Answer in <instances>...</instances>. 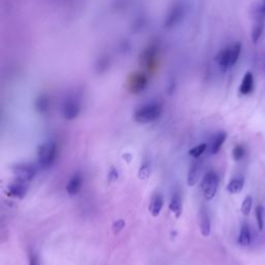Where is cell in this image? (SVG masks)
<instances>
[{
	"label": "cell",
	"mask_w": 265,
	"mask_h": 265,
	"mask_svg": "<svg viewBox=\"0 0 265 265\" xmlns=\"http://www.w3.org/2000/svg\"><path fill=\"white\" fill-rule=\"evenodd\" d=\"M242 54V44L235 43L222 49L215 56V61L222 70H227L233 67Z\"/></svg>",
	"instance_id": "cell-1"
},
{
	"label": "cell",
	"mask_w": 265,
	"mask_h": 265,
	"mask_svg": "<svg viewBox=\"0 0 265 265\" xmlns=\"http://www.w3.org/2000/svg\"><path fill=\"white\" fill-rule=\"evenodd\" d=\"M163 113V106L159 103H148L138 108L134 113V120L140 125L155 123Z\"/></svg>",
	"instance_id": "cell-2"
},
{
	"label": "cell",
	"mask_w": 265,
	"mask_h": 265,
	"mask_svg": "<svg viewBox=\"0 0 265 265\" xmlns=\"http://www.w3.org/2000/svg\"><path fill=\"white\" fill-rule=\"evenodd\" d=\"M57 158V145L55 142L48 141L39 146L37 148V161L41 167H51Z\"/></svg>",
	"instance_id": "cell-3"
},
{
	"label": "cell",
	"mask_w": 265,
	"mask_h": 265,
	"mask_svg": "<svg viewBox=\"0 0 265 265\" xmlns=\"http://www.w3.org/2000/svg\"><path fill=\"white\" fill-rule=\"evenodd\" d=\"M218 187H219L218 174L213 171L207 172L201 181V190H202L205 200H207V201L212 200L216 195Z\"/></svg>",
	"instance_id": "cell-4"
},
{
	"label": "cell",
	"mask_w": 265,
	"mask_h": 265,
	"mask_svg": "<svg viewBox=\"0 0 265 265\" xmlns=\"http://www.w3.org/2000/svg\"><path fill=\"white\" fill-rule=\"evenodd\" d=\"M81 112V103L76 96H69L65 99L61 107V114L65 120L76 119Z\"/></svg>",
	"instance_id": "cell-5"
},
{
	"label": "cell",
	"mask_w": 265,
	"mask_h": 265,
	"mask_svg": "<svg viewBox=\"0 0 265 265\" xmlns=\"http://www.w3.org/2000/svg\"><path fill=\"white\" fill-rule=\"evenodd\" d=\"M13 173L22 182H29L36 175V169L31 164H17L13 167Z\"/></svg>",
	"instance_id": "cell-6"
},
{
	"label": "cell",
	"mask_w": 265,
	"mask_h": 265,
	"mask_svg": "<svg viewBox=\"0 0 265 265\" xmlns=\"http://www.w3.org/2000/svg\"><path fill=\"white\" fill-rule=\"evenodd\" d=\"M147 84H148L147 76L145 74L141 73V71H138V73H134L133 75H131L128 82V87L132 93L136 94L142 92L144 89H145Z\"/></svg>",
	"instance_id": "cell-7"
},
{
	"label": "cell",
	"mask_w": 265,
	"mask_h": 265,
	"mask_svg": "<svg viewBox=\"0 0 265 265\" xmlns=\"http://www.w3.org/2000/svg\"><path fill=\"white\" fill-rule=\"evenodd\" d=\"M28 193V186L25 184V182H14L6 187V194L7 196L15 199H23L27 195Z\"/></svg>",
	"instance_id": "cell-8"
},
{
	"label": "cell",
	"mask_w": 265,
	"mask_h": 265,
	"mask_svg": "<svg viewBox=\"0 0 265 265\" xmlns=\"http://www.w3.org/2000/svg\"><path fill=\"white\" fill-rule=\"evenodd\" d=\"M202 168V162L199 159H195V161L190 166V169L187 172L186 182L188 186H194L200 177V172Z\"/></svg>",
	"instance_id": "cell-9"
},
{
	"label": "cell",
	"mask_w": 265,
	"mask_h": 265,
	"mask_svg": "<svg viewBox=\"0 0 265 265\" xmlns=\"http://www.w3.org/2000/svg\"><path fill=\"white\" fill-rule=\"evenodd\" d=\"M200 232L203 237H208L211 232V222H210V216L205 206H201L200 208Z\"/></svg>",
	"instance_id": "cell-10"
},
{
	"label": "cell",
	"mask_w": 265,
	"mask_h": 265,
	"mask_svg": "<svg viewBox=\"0 0 265 265\" xmlns=\"http://www.w3.org/2000/svg\"><path fill=\"white\" fill-rule=\"evenodd\" d=\"M83 184V178L80 173H76L71 176L66 184V193L69 196H75L81 191Z\"/></svg>",
	"instance_id": "cell-11"
},
{
	"label": "cell",
	"mask_w": 265,
	"mask_h": 265,
	"mask_svg": "<svg viewBox=\"0 0 265 265\" xmlns=\"http://www.w3.org/2000/svg\"><path fill=\"white\" fill-rule=\"evenodd\" d=\"M184 8L181 5L175 6L167 16V19L165 20V26L166 27H172L176 23H178L181 20V17L183 16Z\"/></svg>",
	"instance_id": "cell-12"
},
{
	"label": "cell",
	"mask_w": 265,
	"mask_h": 265,
	"mask_svg": "<svg viewBox=\"0 0 265 265\" xmlns=\"http://www.w3.org/2000/svg\"><path fill=\"white\" fill-rule=\"evenodd\" d=\"M163 207H164V198L160 193H156V194H154V196L152 197L149 202V206H148L149 213L154 216V218H157V216L160 215Z\"/></svg>",
	"instance_id": "cell-13"
},
{
	"label": "cell",
	"mask_w": 265,
	"mask_h": 265,
	"mask_svg": "<svg viewBox=\"0 0 265 265\" xmlns=\"http://www.w3.org/2000/svg\"><path fill=\"white\" fill-rule=\"evenodd\" d=\"M169 210L174 214L176 219H179L182 213V199L179 192H174V194L169 203Z\"/></svg>",
	"instance_id": "cell-14"
},
{
	"label": "cell",
	"mask_w": 265,
	"mask_h": 265,
	"mask_svg": "<svg viewBox=\"0 0 265 265\" xmlns=\"http://www.w3.org/2000/svg\"><path fill=\"white\" fill-rule=\"evenodd\" d=\"M254 90V76L251 71L245 74L242 83L239 86V92L243 95H248Z\"/></svg>",
	"instance_id": "cell-15"
},
{
	"label": "cell",
	"mask_w": 265,
	"mask_h": 265,
	"mask_svg": "<svg viewBox=\"0 0 265 265\" xmlns=\"http://www.w3.org/2000/svg\"><path fill=\"white\" fill-rule=\"evenodd\" d=\"M226 139H227V134L225 132H221L219 134H216L210 142V148H209L210 154L213 156L218 154L221 150Z\"/></svg>",
	"instance_id": "cell-16"
},
{
	"label": "cell",
	"mask_w": 265,
	"mask_h": 265,
	"mask_svg": "<svg viewBox=\"0 0 265 265\" xmlns=\"http://www.w3.org/2000/svg\"><path fill=\"white\" fill-rule=\"evenodd\" d=\"M264 21H265V18H263V17H255V24L252 28V34H251L252 42L254 44H257L259 42V40L263 33Z\"/></svg>",
	"instance_id": "cell-17"
},
{
	"label": "cell",
	"mask_w": 265,
	"mask_h": 265,
	"mask_svg": "<svg viewBox=\"0 0 265 265\" xmlns=\"http://www.w3.org/2000/svg\"><path fill=\"white\" fill-rule=\"evenodd\" d=\"M251 240H252V236H251L250 227L247 224H243L238 236V244L242 247H248L251 244Z\"/></svg>",
	"instance_id": "cell-18"
},
{
	"label": "cell",
	"mask_w": 265,
	"mask_h": 265,
	"mask_svg": "<svg viewBox=\"0 0 265 265\" xmlns=\"http://www.w3.org/2000/svg\"><path fill=\"white\" fill-rule=\"evenodd\" d=\"M245 180L243 178H234L227 184V191L230 194H238L243 191Z\"/></svg>",
	"instance_id": "cell-19"
},
{
	"label": "cell",
	"mask_w": 265,
	"mask_h": 265,
	"mask_svg": "<svg viewBox=\"0 0 265 265\" xmlns=\"http://www.w3.org/2000/svg\"><path fill=\"white\" fill-rule=\"evenodd\" d=\"M35 107L40 113H46L48 110H49L50 107L49 99H48L46 95H41L35 102Z\"/></svg>",
	"instance_id": "cell-20"
},
{
	"label": "cell",
	"mask_w": 265,
	"mask_h": 265,
	"mask_svg": "<svg viewBox=\"0 0 265 265\" xmlns=\"http://www.w3.org/2000/svg\"><path fill=\"white\" fill-rule=\"evenodd\" d=\"M206 149H207V144L206 143H201V144H199V145H197L195 147H193L192 149H190L188 150V155L192 158H194V159H199L205 153Z\"/></svg>",
	"instance_id": "cell-21"
},
{
	"label": "cell",
	"mask_w": 265,
	"mask_h": 265,
	"mask_svg": "<svg viewBox=\"0 0 265 265\" xmlns=\"http://www.w3.org/2000/svg\"><path fill=\"white\" fill-rule=\"evenodd\" d=\"M255 215H256V221L257 226L260 231L264 228V207L262 205H257L255 208Z\"/></svg>",
	"instance_id": "cell-22"
},
{
	"label": "cell",
	"mask_w": 265,
	"mask_h": 265,
	"mask_svg": "<svg viewBox=\"0 0 265 265\" xmlns=\"http://www.w3.org/2000/svg\"><path fill=\"white\" fill-rule=\"evenodd\" d=\"M150 165L148 163H144L139 169V172H138V177L141 179V180H145L147 179L149 176H150Z\"/></svg>",
	"instance_id": "cell-23"
},
{
	"label": "cell",
	"mask_w": 265,
	"mask_h": 265,
	"mask_svg": "<svg viewBox=\"0 0 265 265\" xmlns=\"http://www.w3.org/2000/svg\"><path fill=\"white\" fill-rule=\"evenodd\" d=\"M252 206H253V198L251 196H247L243 203H242V207H240V210H242L244 215H249L251 210H252Z\"/></svg>",
	"instance_id": "cell-24"
},
{
	"label": "cell",
	"mask_w": 265,
	"mask_h": 265,
	"mask_svg": "<svg viewBox=\"0 0 265 265\" xmlns=\"http://www.w3.org/2000/svg\"><path fill=\"white\" fill-rule=\"evenodd\" d=\"M246 155V150H245V147L243 145H236L234 148H233V152H232V157L234 159V161L238 162L240 160H243V158L245 157Z\"/></svg>",
	"instance_id": "cell-25"
},
{
	"label": "cell",
	"mask_w": 265,
	"mask_h": 265,
	"mask_svg": "<svg viewBox=\"0 0 265 265\" xmlns=\"http://www.w3.org/2000/svg\"><path fill=\"white\" fill-rule=\"evenodd\" d=\"M125 226H126V222H125L123 219L116 220V221L113 223V226H112L113 233H114V234H118L120 231H123V229L125 228Z\"/></svg>",
	"instance_id": "cell-26"
},
{
	"label": "cell",
	"mask_w": 265,
	"mask_h": 265,
	"mask_svg": "<svg viewBox=\"0 0 265 265\" xmlns=\"http://www.w3.org/2000/svg\"><path fill=\"white\" fill-rule=\"evenodd\" d=\"M28 261H29V265H39L37 257L32 250H30L28 253Z\"/></svg>",
	"instance_id": "cell-27"
},
{
	"label": "cell",
	"mask_w": 265,
	"mask_h": 265,
	"mask_svg": "<svg viewBox=\"0 0 265 265\" xmlns=\"http://www.w3.org/2000/svg\"><path fill=\"white\" fill-rule=\"evenodd\" d=\"M108 178H109L110 181L117 180V178H118V171H117L116 168H114V167L111 168V170H110L109 175H108Z\"/></svg>",
	"instance_id": "cell-28"
},
{
	"label": "cell",
	"mask_w": 265,
	"mask_h": 265,
	"mask_svg": "<svg viewBox=\"0 0 265 265\" xmlns=\"http://www.w3.org/2000/svg\"><path fill=\"white\" fill-rule=\"evenodd\" d=\"M260 8H261V11L263 12V14H265V0H263V3L260 6Z\"/></svg>",
	"instance_id": "cell-29"
}]
</instances>
